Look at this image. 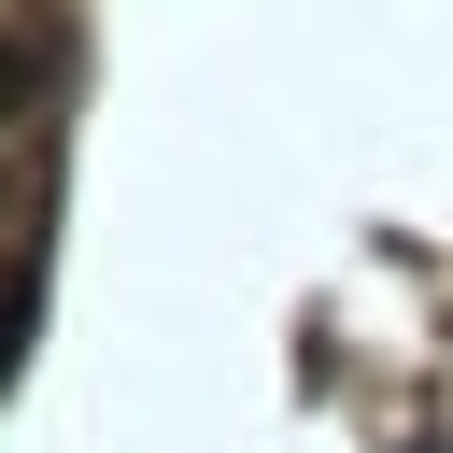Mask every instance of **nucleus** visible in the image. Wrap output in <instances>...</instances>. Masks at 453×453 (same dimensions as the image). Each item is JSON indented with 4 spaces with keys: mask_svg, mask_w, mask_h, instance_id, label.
Listing matches in <instances>:
<instances>
[{
    "mask_svg": "<svg viewBox=\"0 0 453 453\" xmlns=\"http://www.w3.org/2000/svg\"><path fill=\"white\" fill-rule=\"evenodd\" d=\"M28 99H42V42H28V28H0V113H28Z\"/></svg>",
    "mask_w": 453,
    "mask_h": 453,
    "instance_id": "nucleus-1",
    "label": "nucleus"
},
{
    "mask_svg": "<svg viewBox=\"0 0 453 453\" xmlns=\"http://www.w3.org/2000/svg\"><path fill=\"white\" fill-rule=\"evenodd\" d=\"M28 311H42V297H28V283H0V382H14V354H28Z\"/></svg>",
    "mask_w": 453,
    "mask_h": 453,
    "instance_id": "nucleus-2",
    "label": "nucleus"
},
{
    "mask_svg": "<svg viewBox=\"0 0 453 453\" xmlns=\"http://www.w3.org/2000/svg\"><path fill=\"white\" fill-rule=\"evenodd\" d=\"M411 453H439V439H411Z\"/></svg>",
    "mask_w": 453,
    "mask_h": 453,
    "instance_id": "nucleus-3",
    "label": "nucleus"
}]
</instances>
